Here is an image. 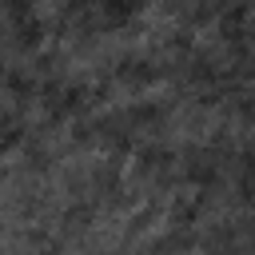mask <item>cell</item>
Returning <instances> with one entry per match:
<instances>
[{
  "label": "cell",
  "instance_id": "obj_1",
  "mask_svg": "<svg viewBox=\"0 0 255 255\" xmlns=\"http://www.w3.org/2000/svg\"><path fill=\"white\" fill-rule=\"evenodd\" d=\"M135 8H139L135 0H104V12H108V20H112V24H124Z\"/></svg>",
  "mask_w": 255,
  "mask_h": 255
}]
</instances>
